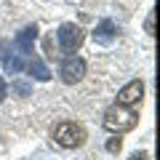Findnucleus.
<instances>
[{
  "label": "nucleus",
  "instance_id": "f257e3e1",
  "mask_svg": "<svg viewBox=\"0 0 160 160\" xmlns=\"http://www.w3.org/2000/svg\"><path fill=\"white\" fill-rule=\"evenodd\" d=\"M139 123V115L131 107H123V104H112V107L104 112V128L109 133H126L133 131Z\"/></svg>",
  "mask_w": 160,
  "mask_h": 160
},
{
  "label": "nucleus",
  "instance_id": "f03ea898",
  "mask_svg": "<svg viewBox=\"0 0 160 160\" xmlns=\"http://www.w3.org/2000/svg\"><path fill=\"white\" fill-rule=\"evenodd\" d=\"M53 142L64 149H75V147H83L86 144V128L80 123H72V120H64V123H56L51 131Z\"/></svg>",
  "mask_w": 160,
  "mask_h": 160
},
{
  "label": "nucleus",
  "instance_id": "7ed1b4c3",
  "mask_svg": "<svg viewBox=\"0 0 160 160\" xmlns=\"http://www.w3.org/2000/svg\"><path fill=\"white\" fill-rule=\"evenodd\" d=\"M56 40H59V48H62L64 53H75L80 46H83V29L78 27V24H62L56 32Z\"/></svg>",
  "mask_w": 160,
  "mask_h": 160
},
{
  "label": "nucleus",
  "instance_id": "20e7f679",
  "mask_svg": "<svg viewBox=\"0 0 160 160\" xmlns=\"http://www.w3.org/2000/svg\"><path fill=\"white\" fill-rule=\"evenodd\" d=\"M59 75H62V83L75 86V83H80L83 75H86V62L80 56H67L62 62V67H59Z\"/></svg>",
  "mask_w": 160,
  "mask_h": 160
},
{
  "label": "nucleus",
  "instance_id": "39448f33",
  "mask_svg": "<svg viewBox=\"0 0 160 160\" xmlns=\"http://www.w3.org/2000/svg\"><path fill=\"white\" fill-rule=\"evenodd\" d=\"M144 96V86L142 80H131L126 88H120L118 93V104H123V107H133V104H139Z\"/></svg>",
  "mask_w": 160,
  "mask_h": 160
},
{
  "label": "nucleus",
  "instance_id": "423d86ee",
  "mask_svg": "<svg viewBox=\"0 0 160 160\" xmlns=\"http://www.w3.org/2000/svg\"><path fill=\"white\" fill-rule=\"evenodd\" d=\"M115 35H118V27H115L112 19H102V22L96 24V32H93V38H96L99 46H109L115 40Z\"/></svg>",
  "mask_w": 160,
  "mask_h": 160
},
{
  "label": "nucleus",
  "instance_id": "0eeeda50",
  "mask_svg": "<svg viewBox=\"0 0 160 160\" xmlns=\"http://www.w3.org/2000/svg\"><path fill=\"white\" fill-rule=\"evenodd\" d=\"M35 40H38V27L32 24V27H24L22 32L16 35L13 46H16L22 53H29V51H32V46H35Z\"/></svg>",
  "mask_w": 160,
  "mask_h": 160
},
{
  "label": "nucleus",
  "instance_id": "6e6552de",
  "mask_svg": "<svg viewBox=\"0 0 160 160\" xmlns=\"http://www.w3.org/2000/svg\"><path fill=\"white\" fill-rule=\"evenodd\" d=\"M27 69H29V75H32L35 80H40V83H46V80H51V69L46 67V64L40 62V59H32V62L27 64Z\"/></svg>",
  "mask_w": 160,
  "mask_h": 160
},
{
  "label": "nucleus",
  "instance_id": "1a4fd4ad",
  "mask_svg": "<svg viewBox=\"0 0 160 160\" xmlns=\"http://www.w3.org/2000/svg\"><path fill=\"white\" fill-rule=\"evenodd\" d=\"M24 67H27V64H24V59H22V56H6V72H8V75L22 72Z\"/></svg>",
  "mask_w": 160,
  "mask_h": 160
},
{
  "label": "nucleus",
  "instance_id": "9d476101",
  "mask_svg": "<svg viewBox=\"0 0 160 160\" xmlns=\"http://www.w3.org/2000/svg\"><path fill=\"white\" fill-rule=\"evenodd\" d=\"M11 91L16 93V96H32V83H27V80H13Z\"/></svg>",
  "mask_w": 160,
  "mask_h": 160
},
{
  "label": "nucleus",
  "instance_id": "9b49d317",
  "mask_svg": "<svg viewBox=\"0 0 160 160\" xmlns=\"http://www.w3.org/2000/svg\"><path fill=\"white\" fill-rule=\"evenodd\" d=\"M120 147H123V144H120L118 133H115V139H107V152H109V155H118V152H120Z\"/></svg>",
  "mask_w": 160,
  "mask_h": 160
},
{
  "label": "nucleus",
  "instance_id": "f8f14e48",
  "mask_svg": "<svg viewBox=\"0 0 160 160\" xmlns=\"http://www.w3.org/2000/svg\"><path fill=\"white\" fill-rule=\"evenodd\" d=\"M8 53H11V43L6 38H0V59H6Z\"/></svg>",
  "mask_w": 160,
  "mask_h": 160
},
{
  "label": "nucleus",
  "instance_id": "ddd939ff",
  "mask_svg": "<svg viewBox=\"0 0 160 160\" xmlns=\"http://www.w3.org/2000/svg\"><path fill=\"white\" fill-rule=\"evenodd\" d=\"M8 96V86H6V80L0 78V104H3V99Z\"/></svg>",
  "mask_w": 160,
  "mask_h": 160
},
{
  "label": "nucleus",
  "instance_id": "4468645a",
  "mask_svg": "<svg viewBox=\"0 0 160 160\" xmlns=\"http://www.w3.org/2000/svg\"><path fill=\"white\" fill-rule=\"evenodd\" d=\"M147 32L155 35V13H149V16H147Z\"/></svg>",
  "mask_w": 160,
  "mask_h": 160
},
{
  "label": "nucleus",
  "instance_id": "2eb2a0df",
  "mask_svg": "<svg viewBox=\"0 0 160 160\" xmlns=\"http://www.w3.org/2000/svg\"><path fill=\"white\" fill-rule=\"evenodd\" d=\"M128 160H147V152H133Z\"/></svg>",
  "mask_w": 160,
  "mask_h": 160
}]
</instances>
